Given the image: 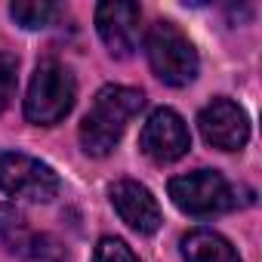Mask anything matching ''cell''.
<instances>
[{
    "instance_id": "cell-1",
    "label": "cell",
    "mask_w": 262,
    "mask_h": 262,
    "mask_svg": "<svg viewBox=\"0 0 262 262\" xmlns=\"http://www.w3.org/2000/svg\"><path fill=\"white\" fill-rule=\"evenodd\" d=\"M145 96L129 86H102L80 123V145L93 158H105L123 136L126 123L139 114Z\"/></svg>"
},
{
    "instance_id": "cell-2",
    "label": "cell",
    "mask_w": 262,
    "mask_h": 262,
    "mask_svg": "<svg viewBox=\"0 0 262 262\" xmlns=\"http://www.w3.org/2000/svg\"><path fill=\"white\" fill-rule=\"evenodd\" d=\"M74 96H77L74 74L62 62L47 59L37 65L31 77L28 99H25V117L37 126H53L74 108Z\"/></svg>"
},
{
    "instance_id": "cell-3",
    "label": "cell",
    "mask_w": 262,
    "mask_h": 262,
    "mask_svg": "<svg viewBox=\"0 0 262 262\" xmlns=\"http://www.w3.org/2000/svg\"><path fill=\"white\" fill-rule=\"evenodd\" d=\"M145 53H148V62H151L155 74L170 86H185V83H191L198 77V68H201L198 50L167 19H161V22H155L148 28Z\"/></svg>"
},
{
    "instance_id": "cell-4",
    "label": "cell",
    "mask_w": 262,
    "mask_h": 262,
    "mask_svg": "<svg viewBox=\"0 0 262 262\" xmlns=\"http://www.w3.org/2000/svg\"><path fill=\"white\" fill-rule=\"evenodd\" d=\"M170 198L188 216H216L237 207L234 188L216 170H194L170 179Z\"/></svg>"
},
{
    "instance_id": "cell-5",
    "label": "cell",
    "mask_w": 262,
    "mask_h": 262,
    "mask_svg": "<svg viewBox=\"0 0 262 262\" xmlns=\"http://www.w3.org/2000/svg\"><path fill=\"white\" fill-rule=\"evenodd\" d=\"M59 176L53 167L40 164L31 155L7 151L0 158V188L13 198H28L37 204H47L59 194Z\"/></svg>"
},
{
    "instance_id": "cell-6",
    "label": "cell",
    "mask_w": 262,
    "mask_h": 262,
    "mask_svg": "<svg viewBox=\"0 0 262 262\" xmlns=\"http://www.w3.org/2000/svg\"><path fill=\"white\" fill-rule=\"evenodd\" d=\"M139 148L155 164H173V161H179L191 148V136H188L185 120L173 108L151 111V117L145 120L142 133H139Z\"/></svg>"
},
{
    "instance_id": "cell-7",
    "label": "cell",
    "mask_w": 262,
    "mask_h": 262,
    "mask_svg": "<svg viewBox=\"0 0 262 262\" xmlns=\"http://www.w3.org/2000/svg\"><path fill=\"white\" fill-rule=\"evenodd\" d=\"M198 126L207 145L219 148V151H237L247 145L250 139V120L244 114L241 105H234L231 99H213L201 114H198Z\"/></svg>"
},
{
    "instance_id": "cell-8",
    "label": "cell",
    "mask_w": 262,
    "mask_h": 262,
    "mask_svg": "<svg viewBox=\"0 0 262 262\" xmlns=\"http://www.w3.org/2000/svg\"><path fill=\"white\" fill-rule=\"evenodd\" d=\"M139 22H142L139 7L126 4V0H111V4L96 7V28H99V37L105 40L111 56L123 59V56H129L136 50Z\"/></svg>"
},
{
    "instance_id": "cell-9",
    "label": "cell",
    "mask_w": 262,
    "mask_h": 262,
    "mask_svg": "<svg viewBox=\"0 0 262 262\" xmlns=\"http://www.w3.org/2000/svg\"><path fill=\"white\" fill-rule=\"evenodd\" d=\"M111 204L120 213V219L139 231V234H155L161 228V207L155 201V194L139 185L136 179H120L111 185Z\"/></svg>"
},
{
    "instance_id": "cell-10",
    "label": "cell",
    "mask_w": 262,
    "mask_h": 262,
    "mask_svg": "<svg viewBox=\"0 0 262 262\" xmlns=\"http://www.w3.org/2000/svg\"><path fill=\"white\" fill-rule=\"evenodd\" d=\"M182 256H185V262H241L234 247L210 228L188 231L182 237Z\"/></svg>"
},
{
    "instance_id": "cell-11",
    "label": "cell",
    "mask_w": 262,
    "mask_h": 262,
    "mask_svg": "<svg viewBox=\"0 0 262 262\" xmlns=\"http://www.w3.org/2000/svg\"><path fill=\"white\" fill-rule=\"evenodd\" d=\"M28 241H31V231L25 216L13 204H0V244L13 253H22Z\"/></svg>"
},
{
    "instance_id": "cell-12",
    "label": "cell",
    "mask_w": 262,
    "mask_h": 262,
    "mask_svg": "<svg viewBox=\"0 0 262 262\" xmlns=\"http://www.w3.org/2000/svg\"><path fill=\"white\" fill-rule=\"evenodd\" d=\"M10 16L22 25V28H47L56 16H59V7L50 4V0H19V4L10 7Z\"/></svg>"
},
{
    "instance_id": "cell-13",
    "label": "cell",
    "mask_w": 262,
    "mask_h": 262,
    "mask_svg": "<svg viewBox=\"0 0 262 262\" xmlns=\"http://www.w3.org/2000/svg\"><path fill=\"white\" fill-rule=\"evenodd\" d=\"M19 256L22 262H68V250L53 234H31Z\"/></svg>"
},
{
    "instance_id": "cell-14",
    "label": "cell",
    "mask_w": 262,
    "mask_h": 262,
    "mask_svg": "<svg viewBox=\"0 0 262 262\" xmlns=\"http://www.w3.org/2000/svg\"><path fill=\"white\" fill-rule=\"evenodd\" d=\"M19 74V59L10 53H0V111H4L16 93V77Z\"/></svg>"
},
{
    "instance_id": "cell-15",
    "label": "cell",
    "mask_w": 262,
    "mask_h": 262,
    "mask_svg": "<svg viewBox=\"0 0 262 262\" xmlns=\"http://www.w3.org/2000/svg\"><path fill=\"white\" fill-rule=\"evenodd\" d=\"M93 262H139V259L120 237H102L99 247H96Z\"/></svg>"
}]
</instances>
